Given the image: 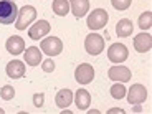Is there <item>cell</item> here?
Instances as JSON below:
<instances>
[{
    "label": "cell",
    "instance_id": "cell-27",
    "mask_svg": "<svg viewBox=\"0 0 152 114\" xmlns=\"http://www.w3.org/2000/svg\"><path fill=\"white\" fill-rule=\"evenodd\" d=\"M132 111H134V113H142V107L141 106H134Z\"/></svg>",
    "mask_w": 152,
    "mask_h": 114
},
{
    "label": "cell",
    "instance_id": "cell-15",
    "mask_svg": "<svg viewBox=\"0 0 152 114\" xmlns=\"http://www.w3.org/2000/svg\"><path fill=\"white\" fill-rule=\"evenodd\" d=\"M5 48L12 55H20L25 51V42L20 37H10L7 40V43H5Z\"/></svg>",
    "mask_w": 152,
    "mask_h": 114
},
{
    "label": "cell",
    "instance_id": "cell-3",
    "mask_svg": "<svg viewBox=\"0 0 152 114\" xmlns=\"http://www.w3.org/2000/svg\"><path fill=\"white\" fill-rule=\"evenodd\" d=\"M107 20H109V15H107V12L103 10V8H96L93 10L89 15H88V28L89 30H99V28L106 27Z\"/></svg>",
    "mask_w": 152,
    "mask_h": 114
},
{
    "label": "cell",
    "instance_id": "cell-19",
    "mask_svg": "<svg viewBox=\"0 0 152 114\" xmlns=\"http://www.w3.org/2000/svg\"><path fill=\"white\" fill-rule=\"evenodd\" d=\"M53 13H56L58 17H65L69 12V2L68 0H53Z\"/></svg>",
    "mask_w": 152,
    "mask_h": 114
},
{
    "label": "cell",
    "instance_id": "cell-26",
    "mask_svg": "<svg viewBox=\"0 0 152 114\" xmlns=\"http://www.w3.org/2000/svg\"><path fill=\"white\" fill-rule=\"evenodd\" d=\"M107 113H109V114H116V113L122 114V113H124V109H121V107H113V109H109Z\"/></svg>",
    "mask_w": 152,
    "mask_h": 114
},
{
    "label": "cell",
    "instance_id": "cell-21",
    "mask_svg": "<svg viewBox=\"0 0 152 114\" xmlns=\"http://www.w3.org/2000/svg\"><path fill=\"white\" fill-rule=\"evenodd\" d=\"M109 91H111V96H113L114 99H122L126 96V88H124V84H122V83L113 84Z\"/></svg>",
    "mask_w": 152,
    "mask_h": 114
},
{
    "label": "cell",
    "instance_id": "cell-29",
    "mask_svg": "<svg viewBox=\"0 0 152 114\" xmlns=\"http://www.w3.org/2000/svg\"><path fill=\"white\" fill-rule=\"evenodd\" d=\"M0 114H4V109H2V107H0Z\"/></svg>",
    "mask_w": 152,
    "mask_h": 114
},
{
    "label": "cell",
    "instance_id": "cell-8",
    "mask_svg": "<svg viewBox=\"0 0 152 114\" xmlns=\"http://www.w3.org/2000/svg\"><path fill=\"white\" fill-rule=\"evenodd\" d=\"M147 99V89H145L144 84L136 83L129 88L127 91V101L129 104H142Z\"/></svg>",
    "mask_w": 152,
    "mask_h": 114
},
{
    "label": "cell",
    "instance_id": "cell-25",
    "mask_svg": "<svg viewBox=\"0 0 152 114\" xmlns=\"http://www.w3.org/2000/svg\"><path fill=\"white\" fill-rule=\"evenodd\" d=\"M55 63H53V60H45V61H42V69L45 73H53L55 71Z\"/></svg>",
    "mask_w": 152,
    "mask_h": 114
},
{
    "label": "cell",
    "instance_id": "cell-24",
    "mask_svg": "<svg viewBox=\"0 0 152 114\" xmlns=\"http://www.w3.org/2000/svg\"><path fill=\"white\" fill-rule=\"evenodd\" d=\"M43 104H45V94H43V93H35L33 94V106L42 107Z\"/></svg>",
    "mask_w": 152,
    "mask_h": 114
},
{
    "label": "cell",
    "instance_id": "cell-2",
    "mask_svg": "<svg viewBox=\"0 0 152 114\" xmlns=\"http://www.w3.org/2000/svg\"><path fill=\"white\" fill-rule=\"evenodd\" d=\"M35 18H37V8L33 5H25V7L18 8V17L15 20V28L20 31L27 30V27Z\"/></svg>",
    "mask_w": 152,
    "mask_h": 114
},
{
    "label": "cell",
    "instance_id": "cell-6",
    "mask_svg": "<svg viewBox=\"0 0 152 114\" xmlns=\"http://www.w3.org/2000/svg\"><path fill=\"white\" fill-rule=\"evenodd\" d=\"M127 56H129V50H127L126 45H122V43H113L107 48V58H109V61H113L116 65L126 61Z\"/></svg>",
    "mask_w": 152,
    "mask_h": 114
},
{
    "label": "cell",
    "instance_id": "cell-7",
    "mask_svg": "<svg viewBox=\"0 0 152 114\" xmlns=\"http://www.w3.org/2000/svg\"><path fill=\"white\" fill-rule=\"evenodd\" d=\"M94 78V68L89 63H81L75 69V80L80 84H89Z\"/></svg>",
    "mask_w": 152,
    "mask_h": 114
},
{
    "label": "cell",
    "instance_id": "cell-13",
    "mask_svg": "<svg viewBox=\"0 0 152 114\" xmlns=\"http://www.w3.org/2000/svg\"><path fill=\"white\" fill-rule=\"evenodd\" d=\"M5 71H7L8 78L18 80V78H22V76L25 75V65H23V61H20V60H13L7 65Z\"/></svg>",
    "mask_w": 152,
    "mask_h": 114
},
{
    "label": "cell",
    "instance_id": "cell-16",
    "mask_svg": "<svg viewBox=\"0 0 152 114\" xmlns=\"http://www.w3.org/2000/svg\"><path fill=\"white\" fill-rule=\"evenodd\" d=\"M75 103L80 111H86L88 107L91 106V94H89V91H86V89H78L75 93Z\"/></svg>",
    "mask_w": 152,
    "mask_h": 114
},
{
    "label": "cell",
    "instance_id": "cell-18",
    "mask_svg": "<svg viewBox=\"0 0 152 114\" xmlns=\"http://www.w3.org/2000/svg\"><path fill=\"white\" fill-rule=\"evenodd\" d=\"M55 103H56V106L60 107V109H65V107H68L69 104L73 103V91L71 89H61V91L56 93V98H55Z\"/></svg>",
    "mask_w": 152,
    "mask_h": 114
},
{
    "label": "cell",
    "instance_id": "cell-14",
    "mask_svg": "<svg viewBox=\"0 0 152 114\" xmlns=\"http://www.w3.org/2000/svg\"><path fill=\"white\" fill-rule=\"evenodd\" d=\"M69 2V8H71L73 15L76 18H81L88 13L89 10V0H68Z\"/></svg>",
    "mask_w": 152,
    "mask_h": 114
},
{
    "label": "cell",
    "instance_id": "cell-10",
    "mask_svg": "<svg viewBox=\"0 0 152 114\" xmlns=\"http://www.w3.org/2000/svg\"><path fill=\"white\" fill-rule=\"evenodd\" d=\"M50 23L46 22V20H38L37 23H35L33 27L28 28V37L31 38V40H42L45 35L50 33Z\"/></svg>",
    "mask_w": 152,
    "mask_h": 114
},
{
    "label": "cell",
    "instance_id": "cell-5",
    "mask_svg": "<svg viewBox=\"0 0 152 114\" xmlns=\"http://www.w3.org/2000/svg\"><path fill=\"white\" fill-rule=\"evenodd\" d=\"M84 50H86L91 56L99 55L104 50V40H103V37H101V35H98V33H89L86 37V40H84Z\"/></svg>",
    "mask_w": 152,
    "mask_h": 114
},
{
    "label": "cell",
    "instance_id": "cell-12",
    "mask_svg": "<svg viewBox=\"0 0 152 114\" xmlns=\"http://www.w3.org/2000/svg\"><path fill=\"white\" fill-rule=\"evenodd\" d=\"M23 58H25V63L28 66H38L42 63V51L37 46H28L23 51Z\"/></svg>",
    "mask_w": 152,
    "mask_h": 114
},
{
    "label": "cell",
    "instance_id": "cell-11",
    "mask_svg": "<svg viewBox=\"0 0 152 114\" xmlns=\"http://www.w3.org/2000/svg\"><path fill=\"white\" fill-rule=\"evenodd\" d=\"M134 48L139 53H147L149 50L152 48V37L149 33H145V31L136 35V38H134Z\"/></svg>",
    "mask_w": 152,
    "mask_h": 114
},
{
    "label": "cell",
    "instance_id": "cell-22",
    "mask_svg": "<svg viewBox=\"0 0 152 114\" xmlns=\"http://www.w3.org/2000/svg\"><path fill=\"white\" fill-rule=\"evenodd\" d=\"M0 98L4 99V101H12V99L15 98V89H13V86L5 84V86L0 89Z\"/></svg>",
    "mask_w": 152,
    "mask_h": 114
},
{
    "label": "cell",
    "instance_id": "cell-9",
    "mask_svg": "<svg viewBox=\"0 0 152 114\" xmlns=\"http://www.w3.org/2000/svg\"><path fill=\"white\" fill-rule=\"evenodd\" d=\"M109 80L113 81H121V83H127V81L132 78V73L127 66H111L109 71H107Z\"/></svg>",
    "mask_w": 152,
    "mask_h": 114
},
{
    "label": "cell",
    "instance_id": "cell-20",
    "mask_svg": "<svg viewBox=\"0 0 152 114\" xmlns=\"http://www.w3.org/2000/svg\"><path fill=\"white\" fill-rule=\"evenodd\" d=\"M139 28L141 30H149V28L152 27V12H144V13H141V17H139Z\"/></svg>",
    "mask_w": 152,
    "mask_h": 114
},
{
    "label": "cell",
    "instance_id": "cell-17",
    "mask_svg": "<svg viewBox=\"0 0 152 114\" xmlns=\"http://www.w3.org/2000/svg\"><path fill=\"white\" fill-rule=\"evenodd\" d=\"M134 30V25L129 18H121L118 23H116V35L119 38H126V37H131Z\"/></svg>",
    "mask_w": 152,
    "mask_h": 114
},
{
    "label": "cell",
    "instance_id": "cell-23",
    "mask_svg": "<svg viewBox=\"0 0 152 114\" xmlns=\"http://www.w3.org/2000/svg\"><path fill=\"white\" fill-rule=\"evenodd\" d=\"M131 2L132 0H111V4L116 10H127L131 7Z\"/></svg>",
    "mask_w": 152,
    "mask_h": 114
},
{
    "label": "cell",
    "instance_id": "cell-1",
    "mask_svg": "<svg viewBox=\"0 0 152 114\" xmlns=\"http://www.w3.org/2000/svg\"><path fill=\"white\" fill-rule=\"evenodd\" d=\"M18 17V7L13 0H0V23L12 25Z\"/></svg>",
    "mask_w": 152,
    "mask_h": 114
},
{
    "label": "cell",
    "instance_id": "cell-28",
    "mask_svg": "<svg viewBox=\"0 0 152 114\" xmlns=\"http://www.w3.org/2000/svg\"><path fill=\"white\" fill-rule=\"evenodd\" d=\"M98 113H99L98 109H91V111H89V114H98Z\"/></svg>",
    "mask_w": 152,
    "mask_h": 114
},
{
    "label": "cell",
    "instance_id": "cell-4",
    "mask_svg": "<svg viewBox=\"0 0 152 114\" xmlns=\"http://www.w3.org/2000/svg\"><path fill=\"white\" fill-rule=\"evenodd\" d=\"M40 50L48 56H56L63 51V42L58 37H48L40 42Z\"/></svg>",
    "mask_w": 152,
    "mask_h": 114
}]
</instances>
